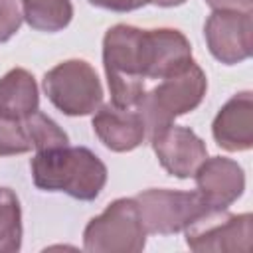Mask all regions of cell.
<instances>
[{
  "instance_id": "6da1fadb",
  "label": "cell",
  "mask_w": 253,
  "mask_h": 253,
  "mask_svg": "<svg viewBox=\"0 0 253 253\" xmlns=\"http://www.w3.org/2000/svg\"><path fill=\"white\" fill-rule=\"evenodd\" d=\"M34 184L43 192H65L75 200H95L107 184V166L85 146L36 150L30 162Z\"/></svg>"
},
{
  "instance_id": "7a4b0ae2",
  "label": "cell",
  "mask_w": 253,
  "mask_h": 253,
  "mask_svg": "<svg viewBox=\"0 0 253 253\" xmlns=\"http://www.w3.org/2000/svg\"><path fill=\"white\" fill-rule=\"evenodd\" d=\"M103 65L111 91V103L123 109L136 107L144 93L142 30L117 24L103 38Z\"/></svg>"
},
{
  "instance_id": "3957f363",
  "label": "cell",
  "mask_w": 253,
  "mask_h": 253,
  "mask_svg": "<svg viewBox=\"0 0 253 253\" xmlns=\"http://www.w3.org/2000/svg\"><path fill=\"white\" fill-rule=\"evenodd\" d=\"M206 89V73L196 61H192L180 73L164 77L156 87L144 91L136 103V111L142 117L148 138L160 128L172 125L176 117L194 111L202 103Z\"/></svg>"
},
{
  "instance_id": "277c9868",
  "label": "cell",
  "mask_w": 253,
  "mask_h": 253,
  "mask_svg": "<svg viewBox=\"0 0 253 253\" xmlns=\"http://www.w3.org/2000/svg\"><path fill=\"white\" fill-rule=\"evenodd\" d=\"M146 245V229L134 198H119L95 215L83 231L89 253H138Z\"/></svg>"
},
{
  "instance_id": "5b68a950",
  "label": "cell",
  "mask_w": 253,
  "mask_h": 253,
  "mask_svg": "<svg viewBox=\"0 0 253 253\" xmlns=\"http://www.w3.org/2000/svg\"><path fill=\"white\" fill-rule=\"evenodd\" d=\"M47 99L67 117H85L95 113L103 101V87L91 63L85 59H67L43 75Z\"/></svg>"
},
{
  "instance_id": "8992f818",
  "label": "cell",
  "mask_w": 253,
  "mask_h": 253,
  "mask_svg": "<svg viewBox=\"0 0 253 253\" xmlns=\"http://www.w3.org/2000/svg\"><path fill=\"white\" fill-rule=\"evenodd\" d=\"M140 221L146 233L172 235L184 231L200 215L211 210L198 192H178L168 188H152L134 196Z\"/></svg>"
},
{
  "instance_id": "52a82bcc",
  "label": "cell",
  "mask_w": 253,
  "mask_h": 253,
  "mask_svg": "<svg viewBox=\"0 0 253 253\" xmlns=\"http://www.w3.org/2000/svg\"><path fill=\"white\" fill-rule=\"evenodd\" d=\"M186 245L198 253H247L251 251L253 215L208 210L186 229Z\"/></svg>"
},
{
  "instance_id": "ba28073f",
  "label": "cell",
  "mask_w": 253,
  "mask_h": 253,
  "mask_svg": "<svg viewBox=\"0 0 253 253\" xmlns=\"http://www.w3.org/2000/svg\"><path fill=\"white\" fill-rule=\"evenodd\" d=\"M206 42L211 55L233 65L245 61L253 49V18L251 12L213 10L204 26Z\"/></svg>"
},
{
  "instance_id": "9c48e42d",
  "label": "cell",
  "mask_w": 253,
  "mask_h": 253,
  "mask_svg": "<svg viewBox=\"0 0 253 253\" xmlns=\"http://www.w3.org/2000/svg\"><path fill=\"white\" fill-rule=\"evenodd\" d=\"M150 144L162 168L176 178H192L198 166L208 158L204 140L186 126L174 123L150 136Z\"/></svg>"
},
{
  "instance_id": "30bf717a",
  "label": "cell",
  "mask_w": 253,
  "mask_h": 253,
  "mask_svg": "<svg viewBox=\"0 0 253 253\" xmlns=\"http://www.w3.org/2000/svg\"><path fill=\"white\" fill-rule=\"evenodd\" d=\"M192 45L180 30H142V65L146 79H164L192 63Z\"/></svg>"
},
{
  "instance_id": "8fae6325",
  "label": "cell",
  "mask_w": 253,
  "mask_h": 253,
  "mask_svg": "<svg viewBox=\"0 0 253 253\" xmlns=\"http://www.w3.org/2000/svg\"><path fill=\"white\" fill-rule=\"evenodd\" d=\"M196 192L211 210H227L245 190L243 168L225 156L206 158L194 172Z\"/></svg>"
},
{
  "instance_id": "7c38bea8",
  "label": "cell",
  "mask_w": 253,
  "mask_h": 253,
  "mask_svg": "<svg viewBox=\"0 0 253 253\" xmlns=\"http://www.w3.org/2000/svg\"><path fill=\"white\" fill-rule=\"evenodd\" d=\"M91 125L97 138L113 152L134 150L146 136V128L138 111L123 109L113 103L99 107Z\"/></svg>"
},
{
  "instance_id": "4fadbf2b",
  "label": "cell",
  "mask_w": 253,
  "mask_h": 253,
  "mask_svg": "<svg viewBox=\"0 0 253 253\" xmlns=\"http://www.w3.org/2000/svg\"><path fill=\"white\" fill-rule=\"evenodd\" d=\"M211 134L227 152H241L253 146V97L249 91L233 95L215 115Z\"/></svg>"
},
{
  "instance_id": "5bb4252c",
  "label": "cell",
  "mask_w": 253,
  "mask_h": 253,
  "mask_svg": "<svg viewBox=\"0 0 253 253\" xmlns=\"http://www.w3.org/2000/svg\"><path fill=\"white\" fill-rule=\"evenodd\" d=\"M40 107L34 75L24 67L10 69L0 79V115L24 121Z\"/></svg>"
},
{
  "instance_id": "9a60e30c",
  "label": "cell",
  "mask_w": 253,
  "mask_h": 253,
  "mask_svg": "<svg viewBox=\"0 0 253 253\" xmlns=\"http://www.w3.org/2000/svg\"><path fill=\"white\" fill-rule=\"evenodd\" d=\"M22 16L38 32H59L73 18L71 0H20Z\"/></svg>"
},
{
  "instance_id": "2e32d148",
  "label": "cell",
  "mask_w": 253,
  "mask_h": 253,
  "mask_svg": "<svg viewBox=\"0 0 253 253\" xmlns=\"http://www.w3.org/2000/svg\"><path fill=\"white\" fill-rule=\"evenodd\" d=\"M22 247L20 200L10 188H0V253H14Z\"/></svg>"
},
{
  "instance_id": "e0dca14e",
  "label": "cell",
  "mask_w": 253,
  "mask_h": 253,
  "mask_svg": "<svg viewBox=\"0 0 253 253\" xmlns=\"http://www.w3.org/2000/svg\"><path fill=\"white\" fill-rule=\"evenodd\" d=\"M24 126L36 150H45V148H53L69 142L67 134L59 128V125L47 115H43L40 109L24 119Z\"/></svg>"
},
{
  "instance_id": "ac0fdd59",
  "label": "cell",
  "mask_w": 253,
  "mask_h": 253,
  "mask_svg": "<svg viewBox=\"0 0 253 253\" xmlns=\"http://www.w3.org/2000/svg\"><path fill=\"white\" fill-rule=\"evenodd\" d=\"M32 148L34 146L24 126V121L0 115V156L24 154L30 152Z\"/></svg>"
},
{
  "instance_id": "d6986e66",
  "label": "cell",
  "mask_w": 253,
  "mask_h": 253,
  "mask_svg": "<svg viewBox=\"0 0 253 253\" xmlns=\"http://www.w3.org/2000/svg\"><path fill=\"white\" fill-rule=\"evenodd\" d=\"M22 8L18 0H0V43L8 42L22 26Z\"/></svg>"
},
{
  "instance_id": "ffe728a7",
  "label": "cell",
  "mask_w": 253,
  "mask_h": 253,
  "mask_svg": "<svg viewBox=\"0 0 253 253\" xmlns=\"http://www.w3.org/2000/svg\"><path fill=\"white\" fill-rule=\"evenodd\" d=\"M87 2L97 8H105L113 12H130V10H138L150 4V0H87Z\"/></svg>"
},
{
  "instance_id": "44dd1931",
  "label": "cell",
  "mask_w": 253,
  "mask_h": 253,
  "mask_svg": "<svg viewBox=\"0 0 253 253\" xmlns=\"http://www.w3.org/2000/svg\"><path fill=\"white\" fill-rule=\"evenodd\" d=\"M213 10H237V12H251L253 0H206Z\"/></svg>"
},
{
  "instance_id": "7402d4cb",
  "label": "cell",
  "mask_w": 253,
  "mask_h": 253,
  "mask_svg": "<svg viewBox=\"0 0 253 253\" xmlns=\"http://www.w3.org/2000/svg\"><path fill=\"white\" fill-rule=\"evenodd\" d=\"M186 0H150V4H156V6H162V8H172V6H180L184 4Z\"/></svg>"
}]
</instances>
